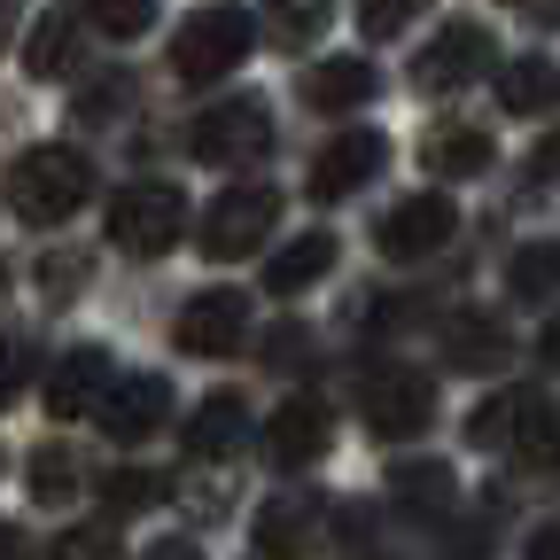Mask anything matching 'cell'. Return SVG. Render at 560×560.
<instances>
[{"mask_svg":"<svg viewBox=\"0 0 560 560\" xmlns=\"http://www.w3.org/2000/svg\"><path fill=\"white\" fill-rule=\"evenodd\" d=\"M94 195V164L79 149H24L9 164V210L24 226H62L70 210H86Z\"/></svg>","mask_w":560,"mask_h":560,"instance_id":"1","label":"cell"},{"mask_svg":"<svg viewBox=\"0 0 560 560\" xmlns=\"http://www.w3.org/2000/svg\"><path fill=\"white\" fill-rule=\"evenodd\" d=\"M249 47H257V16L234 9V0H219V9H195L172 32V70L187 86H210V79H226V70H242Z\"/></svg>","mask_w":560,"mask_h":560,"instance_id":"2","label":"cell"},{"mask_svg":"<svg viewBox=\"0 0 560 560\" xmlns=\"http://www.w3.org/2000/svg\"><path fill=\"white\" fill-rule=\"evenodd\" d=\"M179 234H187V195L179 187L140 179V187H117L109 195V242L125 257H164Z\"/></svg>","mask_w":560,"mask_h":560,"instance_id":"3","label":"cell"},{"mask_svg":"<svg viewBox=\"0 0 560 560\" xmlns=\"http://www.w3.org/2000/svg\"><path fill=\"white\" fill-rule=\"evenodd\" d=\"M187 149H195V164H210V172H234V164H257V156L272 149V109H265L257 94H234V102H210V109L195 117V132H187Z\"/></svg>","mask_w":560,"mask_h":560,"instance_id":"4","label":"cell"},{"mask_svg":"<svg viewBox=\"0 0 560 560\" xmlns=\"http://www.w3.org/2000/svg\"><path fill=\"white\" fill-rule=\"evenodd\" d=\"M359 412H366V429L382 444H412L436 420V382L420 366H374L366 389H359Z\"/></svg>","mask_w":560,"mask_h":560,"instance_id":"5","label":"cell"},{"mask_svg":"<svg viewBox=\"0 0 560 560\" xmlns=\"http://www.w3.org/2000/svg\"><path fill=\"white\" fill-rule=\"evenodd\" d=\"M272 219H280V195L265 187V179H249V187H226L219 202L202 210V226H195V242H202V257H249L265 234H272Z\"/></svg>","mask_w":560,"mask_h":560,"instance_id":"6","label":"cell"},{"mask_svg":"<svg viewBox=\"0 0 560 560\" xmlns=\"http://www.w3.org/2000/svg\"><path fill=\"white\" fill-rule=\"evenodd\" d=\"M172 342L187 350V359H234V350L249 342V296L242 289H202L179 304L172 319Z\"/></svg>","mask_w":560,"mask_h":560,"instance_id":"7","label":"cell"},{"mask_svg":"<svg viewBox=\"0 0 560 560\" xmlns=\"http://www.w3.org/2000/svg\"><path fill=\"white\" fill-rule=\"evenodd\" d=\"M482 70H490V32L475 16H452L429 47L412 55V86L420 94H459L467 79H482Z\"/></svg>","mask_w":560,"mask_h":560,"instance_id":"8","label":"cell"},{"mask_svg":"<svg viewBox=\"0 0 560 560\" xmlns=\"http://www.w3.org/2000/svg\"><path fill=\"white\" fill-rule=\"evenodd\" d=\"M452 234H459L452 195H405L389 219L374 226V249H382V257H397V265H420V257H436Z\"/></svg>","mask_w":560,"mask_h":560,"instance_id":"9","label":"cell"},{"mask_svg":"<svg viewBox=\"0 0 560 560\" xmlns=\"http://www.w3.org/2000/svg\"><path fill=\"white\" fill-rule=\"evenodd\" d=\"M109 350L102 342H79V350H62V359L47 366V412L55 420H86V412H102V397H109Z\"/></svg>","mask_w":560,"mask_h":560,"instance_id":"10","label":"cell"},{"mask_svg":"<svg viewBox=\"0 0 560 560\" xmlns=\"http://www.w3.org/2000/svg\"><path fill=\"white\" fill-rule=\"evenodd\" d=\"M382 164H389V140L382 132H366V125L359 132H335L327 149H319V164H312V195L319 202H342V195H359Z\"/></svg>","mask_w":560,"mask_h":560,"instance_id":"11","label":"cell"},{"mask_svg":"<svg viewBox=\"0 0 560 560\" xmlns=\"http://www.w3.org/2000/svg\"><path fill=\"white\" fill-rule=\"evenodd\" d=\"M164 420H172V382H164V374H125V382H109V397H102L109 444H140V436H156Z\"/></svg>","mask_w":560,"mask_h":560,"instance_id":"12","label":"cell"},{"mask_svg":"<svg viewBox=\"0 0 560 560\" xmlns=\"http://www.w3.org/2000/svg\"><path fill=\"white\" fill-rule=\"evenodd\" d=\"M327 436H335L327 405H319V397H289V405L265 420V459H272V467H312V459L327 452Z\"/></svg>","mask_w":560,"mask_h":560,"instance_id":"13","label":"cell"},{"mask_svg":"<svg viewBox=\"0 0 560 560\" xmlns=\"http://www.w3.org/2000/svg\"><path fill=\"white\" fill-rule=\"evenodd\" d=\"M374 94H382V70L366 55H327V62L304 70V102L312 109H366Z\"/></svg>","mask_w":560,"mask_h":560,"instance_id":"14","label":"cell"},{"mask_svg":"<svg viewBox=\"0 0 560 560\" xmlns=\"http://www.w3.org/2000/svg\"><path fill=\"white\" fill-rule=\"evenodd\" d=\"M444 366H459V374H499V366H506V319L452 312V319H444Z\"/></svg>","mask_w":560,"mask_h":560,"instance_id":"15","label":"cell"},{"mask_svg":"<svg viewBox=\"0 0 560 560\" xmlns=\"http://www.w3.org/2000/svg\"><path fill=\"white\" fill-rule=\"evenodd\" d=\"M79 32H86V16H79V9H47V16L24 32V70H32L39 86L79 70Z\"/></svg>","mask_w":560,"mask_h":560,"instance_id":"16","label":"cell"},{"mask_svg":"<svg viewBox=\"0 0 560 560\" xmlns=\"http://www.w3.org/2000/svg\"><path fill=\"white\" fill-rule=\"evenodd\" d=\"M499 109H506V117H552V109H560V62L514 55V62L499 70Z\"/></svg>","mask_w":560,"mask_h":560,"instance_id":"17","label":"cell"},{"mask_svg":"<svg viewBox=\"0 0 560 560\" xmlns=\"http://www.w3.org/2000/svg\"><path fill=\"white\" fill-rule=\"evenodd\" d=\"M420 164H429L436 179H482L490 172V132L482 125H436L429 140H420Z\"/></svg>","mask_w":560,"mask_h":560,"instance_id":"18","label":"cell"},{"mask_svg":"<svg viewBox=\"0 0 560 560\" xmlns=\"http://www.w3.org/2000/svg\"><path fill=\"white\" fill-rule=\"evenodd\" d=\"M242 444H249V412H242V397H202L195 420H187V452H195V459H234Z\"/></svg>","mask_w":560,"mask_h":560,"instance_id":"19","label":"cell"},{"mask_svg":"<svg viewBox=\"0 0 560 560\" xmlns=\"http://www.w3.org/2000/svg\"><path fill=\"white\" fill-rule=\"evenodd\" d=\"M327 272H335V234H296L289 249H272L265 289H272V296H304L312 280H327Z\"/></svg>","mask_w":560,"mask_h":560,"instance_id":"20","label":"cell"},{"mask_svg":"<svg viewBox=\"0 0 560 560\" xmlns=\"http://www.w3.org/2000/svg\"><path fill=\"white\" fill-rule=\"evenodd\" d=\"M529 420H537V397H529V389H499V397H482V405H475L467 436L499 452V444H522V436H529Z\"/></svg>","mask_w":560,"mask_h":560,"instance_id":"21","label":"cell"},{"mask_svg":"<svg viewBox=\"0 0 560 560\" xmlns=\"http://www.w3.org/2000/svg\"><path fill=\"white\" fill-rule=\"evenodd\" d=\"M506 296H522V304H552L560 296V242H522L506 257Z\"/></svg>","mask_w":560,"mask_h":560,"instance_id":"22","label":"cell"},{"mask_svg":"<svg viewBox=\"0 0 560 560\" xmlns=\"http://www.w3.org/2000/svg\"><path fill=\"white\" fill-rule=\"evenodd\" d=\"M389 490H397L405 514H429V522H436V514L452 506V467H444V459H405V467L389 475Z\"/></svg>","mask_w":560,"mask_h":560,"instance_id":"23","label":"cell"},{"mask_svg":"<svg viewBox=\"0 0 560 560\" xmlns=\"http://www.w3.org/2000/svg\"><path fill=\"white\" fill-rule=\"evenodd\" d=\"M327 16H335V0H265V32L280 47H312L327 32Z\"/></svg>","mask_w":560,"mask_h":560,"instance_id":"24","label":"cell"},{"mask_svg":"<svg viewBox=\"0 0 560 560\" xmlns=\"http://www.w3.org/2000/svg\"><path fill=\"white\" fill-rule=\"evenodd\" d=\"M164 490H172V482H164L156 467H117V475L102 482V499H109V514H149Z\"/></svg>","mask_w":560,"mask_h":560,"instance_id":"25","label":"cell"},{"mask_svg":"<svg viewBox=\"0 0 560 560\" xmlns=\"http://www.w3.org/2000/svg\"><path fill=\"white\" fill-rule=\"evenodd\" d=\"M79 16L94 32H109V39H140L156 24V0H79Z\"/></svg>","mask_w":560,"mask_h":560,"instance_id":"26","label":"cell"},{"mask_svg":"<svg viewBox=\"0 0 560 560\" xmlns=\"http://www.w3.org/2000/svg\"><path fill=\"white\" fill-rule=\"evenodd\" d=\"M304 529H312V506H304V499H272V506L257 514V545H265V552H296Z\"/></svg>","mask_w":560,"mask_h":560,"instance_id":"27","label":"cell"},{"mask_svg":"<svg viewBox=\"0 0 560 560\" xmlns=\"http://www.w3.org/2000/svg\"><path fill=\"white\" fill-rule=\"evenodd\" d=\"M70 490H79V459H70L62 444H47V452L32 459V499H39V506H70Z\"/></svg>","mask_w":560,"mask_h":560,"instance_id":"28","label":"cell"},{"mask_svg":"<svg viewBox=\"0 0 560 560\" xmlns=\"http://www.w3.org/2000/svg\"><path fill=\"white\" fill-rule=\"evenodd\" d=\"M47 560H125V552H117V529L109 522H86V529H62L47 545Z\"/></svg>","mask_w":560,"mask_h":560,"instance_id":"29","label":"cell"},{"mask_svg":"<svg viewBox=\"0 0 560 560\" xmlns=\"http://www.w3.org/2000/svg\"><path fill=\"white\" fill-rule=\"evenodd\" d=\"M420 9H429V0H359V32L366 39H397Z\"/></svg>","mask_w":560,"mask_h":560,"instance_id":"30","label":"cell"},{"mask_svg":"<svg viewBox=\"0 0 560 560\" xmlns=\"http://www.w3.org/2000/svg\"><path fill=\"white\" fill-rule=\"evenodd\" d=\"M24 382H32V342L24 335H0V412L24 397Z\"/></svg>","mask_w":560,"mask_h":560,"instance_id":"31","label":"cell"},{"mask_svg":"<svg viewBox=\"0 0 560 560\" xmlns=\"http://www.w3.org/2000/svg\"><path fill=\"white\" fill-rule=\"evenodd\" d=\"M125 102H132V86H125V79H94V86L79 94V117H86V125H102V117H117Z\"/></svg>","mask_w":560,"mask_h":560,"instance_id":"32","label":"cell"},{"mask_svg":"<svg viewBox=\"0 0 560 560\" xmlns=\"http://www.w3.org/2000/svg\"><path fill=\"white\" fill-rule=\"evenodd\" d=\"M140 560H202V545H195V537H156Z\"/></svg>","mask_w":560,"mask_h":560,"instance_id":"33","label":"cell"},{"mask_svg":"<svg viewBox=\"0 0 560 560\" xmlns=\"http://www.w3.org/2000/svg\"><path fill=\"white\" fill-rule=\"evenodd\" d=\"M529 172H537V179H560V132L545 140V149H537V156H529Z\"/></svg>","mask_w":560,"mask_h":560,"instance_id":"34","label":"cell"},{"mask_svg":"<svg viewBox=\"0 0 560 560\" xmlns=\"http://www.w3.org/2000/svg\"><path fill=\"white\" fill-rule=\"evenodd\" d=\"M529 560H560V522H545V529L529 537Z\"/></svg>","mask_w":560,"mask_h":560,"instance_id":"35","label":"cell"},{"mask_svg":"<svg viewBox=\"0 0 560 560\" xmlns=\"http://www.w3.org/2000/svg\"><path fill=\"white\" fill-rule=\"evenodd\" d=\"M537 359H545V366H560V319H545V335H537Z\"/></svg>","mask_w":560,"mask_h":560,"instance_id":"36","label":"cell"},{"mask_svg":"<svg viewBox=\"0 0 560 560\" xmlns=\"http://www.w3.org/2000/svg\"><path fill=\"white\" fill-rule=\"evenodd\" d=\"M32 545H24V529H9V522H0V560H24Z\"/></svg>","mask_w":560,"mask_h":560,"instance_id":"37","label":"cell"},{"mask_svg":"<svg viewBox=\"0 0 560 560\" xmlns=\"http://www.w3.org/2000/svg\"><path fill=\"white\" fill-rule=\"evenodd\" d=\"M522 9H529L537 24H560V0H522Z\"/></svg>","mask_w":560,"mask_h":560,"instance_id":"38","label":"cell"}]
</instances>
